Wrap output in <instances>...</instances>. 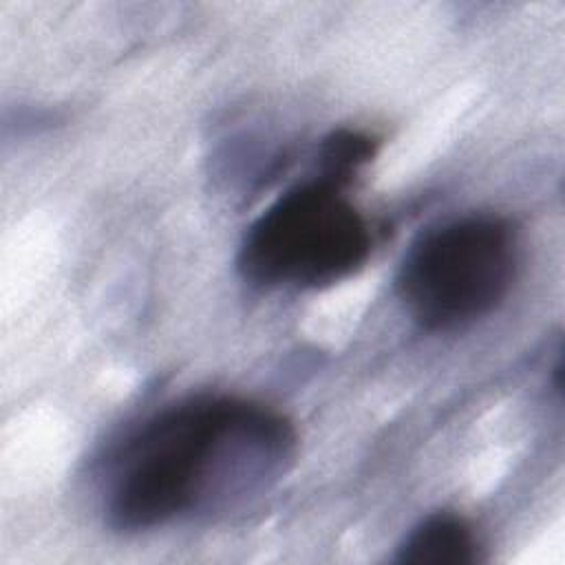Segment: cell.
<instances>
[{
    "label": "cell",
    "mask_w": 565,
    "mask_h": 565,
    "mask_svg": "<svg viewBox=\"0 0 565 565\" xmlns=\"http://www.w3.org/2000/svg\"><path fill=\"white\" fill-rule=\"evenodd\" d=\"M296 433L280 413L238 397L199 395L150 417L119 450L106 519L119 532L254 494L280 477Z\"/></svg>",
    "instance_id": "1"
},
{
    "label": "cell",
    "mask_w": 565,
    "mask_h": 565,
    "mask_svg": "<svg viewBox=\"0 0 565 565\" xmlns=\"http://www.w3.org/2000/svg\"><path fill=\"white\" fill-rule=\"evenodd\" d=\"M371 254L364 216L322 177L280 194L247 227L238 271L263 289H320L355 274Z\"/></svg>",
    "instance_id": "2"
},
{
    "label": "cell",
    "mask_w": 565,
    "mask_h": 565,
    "mask_svg": "<svg viewBox=\"0 0 565 565\" xmlns=\"http://www.w3.org/2000/svg\"><path fill=\"white\" fill-rule=\"evenodd\" d=\"M516 263V234L505 218L466 214L428 230L408 247L397 294L419 327L457 329L505 300Z\"/></svg>",
    "instance_id": "3"
},
{
    "label": "cell",
    "mask_w": 565,
    "mask_h": 565,
    "mask_svg": "<svg viewBox=\"0 0 565 565\" xmlns=\"http://www.w3.org/2000/svg\"><path fill=\"white\" fill-rule=\"evenodd\" d=\"M472 527L457 514L437 512L419 521L397 547L404 565H475L481 561Z\"/></svg>",
    "instance_id": "4"
},
{
    "label": "cell",
    "mask_w": 565,
    "mask_h": 565,
    "mask_svg": "<svg viewBox=\"0 0 565 565\" xmlns=\"http://www.w3.org/2000/svg\"><path fill=\"white\" fill-rule=\"evenodd\" d=\"M375 141L358 130H335L320 143L318 177L335 183L347 185L353 174L373 159Z\"/></svg>",
    "instance_id": "5"
}]
</instances>
